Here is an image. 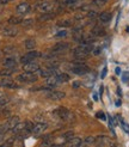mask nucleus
Returning a JSON list of instances; mask_svg holds the SVG:
<instances>
[{
	"mask_svg": "<svg viewBox=\"0 0 129 147\" xmlns=\"http://www.w3.org/2000/svg\"><path fill=\"white\" fill-rule=\"evenodd\" d=\"M92 49L93 47L90 45V43H83V45H80L79 47H77L73 51V55L74 57L77 59V60H84V59H86V56H87L90 53H92Z\"/></svg>",
	"mask_w": 129,
	"mask_h": 147,
	"instance_id": "1",
	"label": "nucleus"
},
{
	"mask_svg": "<svg viewBox=\"0 0 129 147\" xmlns=\"http://www.w3.org/2000/svg\"><path fill=\"white\" fill-rule=\"evenodd\" d=\"M71 69L77 76H84V74H86V73H89V71H90L89 66L83 63V62H80V61H77Z\"/></svg>",
	"mask_w": 129,
	"mask_h": 147,
	"instance_id": "2",
	"label": "nucleus"
},
{
	"mask_svg": "<svg viewBox=\"0 0 129 147\" xmlns=\"http://www.w3.org/2000/svg\"><path fill=\"white\" fill-rule=\"evenodd\" d=\"M17 79L19 80V82H22V83H28V84H30V83H35V82H37L38 77L36 76L35 73L25 72V73H23V74H19V76L17 77Z\"/></svg>",
	"mask_w": 129,
	"mask_h": 147,
	"instance_id": "3",
	"label": "nucleus"
},
{
	"mask_svg": "<svg viewBox=\"0 0 129 147\" xmlns=\"http://www.w3.org/2000/svg\"><path fill=\"white\" fill-rule=\"evenodd\" d=\"M36 9L42 13H47V12H52V10L54 9V4L48 1V0H43V1L38 3L36 5Z\"/></svg>",
	"mask_w": 129,
	"mask_h": 147,
	"instance_id": "4",
	"label": "nucleus"
},
{
	"mask_svg": "<svg viewBox=\"0 0 129 147\" xmlns=\"http://www.w3.org/2000/svg\"><path fill=\"white\" fill-rule=\"evenodd\" d=\"M47 128H48V124L44 123V122L36 123V124H34V128H32V130H31V133H32L34 135H36V136H38V135H41V134L44 133V131L47 130Z\"/></svg>",
	"mask_w": 129,
	"mask_h": 147,
	"instance_id": "5",
	"label": "nucleus"
},
{
	"mask_svg": "<svg viewBox=\"0 0 129 147\" xmlns=\"http://www.w3.org/2000/svg\"><path fill=\"white\" fill-rule=\"evenodd\" d=\"M19 122H20V120H19L18 116H12V117H10V119L7 120V122H6L5 124H3V126H4V128L6 129V131H7V130H13Z\"/></svg>",
	"mask_w": 129,
	"mask_h": 147,
	"instance_id": "6",
	"label": "nucleus"
},
{
	"mask_svg": "<svg viewBox=\"0 0 129 147\" xmlns=\"http://www.w3.org/2000/svg\"><path fill=\"white\" fill-rule=\"evenodd\" d=\"M40 54L37 53L36 50H30V51H28V53L25 54V55H23L22 56V59H20V61L23 62V63H28V62H32L36 57H37Z\"/></svg>",
	"mask_w": 129,
	"mask_h": 147,
	"instance_id": "7",
	"label": "nucleus"
},
{
	"mask_svg": "<svg viewBox=\"0 0 129 147\" xmlns=\"http://www.w3.org/2000/svg\"><path fill=\"white\" fill-rule=\"evenodd\" d=\"M68 48H69V43H67V42H59V43H56V45L53 47V53L60 54V53L66 51Z\"/></svg>",
	"mask_w": 129,
	"mask_h": 147,
	"instance_id": "8",
	"label": "nucleus"
},
{
	"mask_svg": "<svg viewBox=\"0 0 129 147\" xmlns=\"http://www.w3.org/2000/svg\"><path fill=\"white\" fill-rule=\"evenodd\" d=\"M0 87H5V89H17L19 86L14 83L13 80L3 78V79H0Z\"/></svg>",
	"mask_w": 129,
	"mask_h": 147,
	"instance_id": "9",
	"label": "nucleus"
},
{
	"mask_svg": "<svg viewBox=\"0 0 129 147\" xmlns=\"http://www.w3.org/2000/svg\"><path fill=\"white\" fill-rule=\"evenodd\" d=\"M46 97H48L49 99H52V100H61V99H63L64 97H66V93L61 92V91H53L50 93H47Z\"/></svg>",
	"mask_w": 129,
	"mask_h": 147,
	"instance_id": "10",
	"label": "nucleus"
},
{
	"mask_svg": "<svg viewBox=\"0 0 129 147\" xmlns=\"http://www.w3.org/2000/svg\"><path fill=\"white\" fill-rule=\"evenodd\" d=\"M16 11L18 14H26L31 11V6L29 3H22L16 7Z\"/></svg>",
	"mask_w": 129,
	"mask_h": 147,
	"instance_id": "11",
	"label": "nucleus"
},
{
	"mask_svg": "<svg viewBox=\"0 0 129 147\" xmlns=\"http://www.w3.org/2000/svg\"><path fill=\"white\" fill-rule=\"evenodd\" d=\"M24 72H30V73H36L37 71H40V66L38 63L36 62H28V63H24V67H23Z\"/></svg>",
	"mask_w": 129,
	"mask_h": 147,
	"instance_id": "12",
	"label": "nucleus"
},
{
	"mask_svg": "<svg viewBox=\"0 0 129 147\" xmlns=\"http://www.w3.org/2000/svg\"><path fill=\"white\" fill-rule=\"evenodd\" d=\"M54 114L57 115L59 117H61V119H63V120H67V119H69V117H71V113L68 111L66 108H57L54 111Z\"/></svg>",
	"mask_w": 129,
	"mask_h": 147,
	"instance_id": "13",
	"label": "nucleus"
},
{
	"mask_svg": "<svg viewBox=\"0 0 129 147\" xmlns=\"http://www.w3.org/2000/svg\"><path fill=\"white\" fill-rule=\"evenodd\" d=\"M3 34L5 36H9V37H14L18 35V30L14 26H5L3 29Z\"/></svg>",
	"mask_w": 129,
	"mask_h": 147,
	"instance_id": "14",
	"label": "nucleus"
},
{
	"mask_svg": "<svg viewBox=\"0 0 129 147\" xmlns=\"http://www.w3.org/2000/svg\"><path fill=\"white\" fill-rule=\"evenodd\" d=\"M81 144H83V141H81L80 138H74L73 136L66 142V147H79Z\"/></svg>",
	"mask_w": 129,
	"mask_h": 147,
	"instance_id": "15",
	"label": "nucleus"
},
{
	"mask_svg": "<svg viewBox=\"0 0 129 147\" xmlns=\"http://www.w3.org/2000/svg\"><path fill=\"white\" fill-rule=\"evenodd\" d=\"M92 36L93 37H99V36H104L105 35V30L103 26H99V25H96L95 28L92 29Z\"/></svg>",
	"mask_w": 129,
	"mask_h": 147,
	"instance_id": "16",
	"label": "nucleus"
},
{
	"mask_svg": "<svg viewBox=\"0 0 129 147\" xmlns=\"http://www.w3.org/2000/svg\"><path fill=\"white\" fill-rule=\"evenodd\" d=\"M3 65H4L5 68H14L16 65H17V61L14 60L13 57H6L3 61Z\"/></svg>",
	"mask_w": 129,
	"mask_h": 147,
	"instance_id": "17",
	"label": "nucleus"
},
{
	"mask_svg": "<svg viewBox=\"0 0 129 147\" xmlns=\"http://www.w3.org/2000/svg\"><path fill=\"white\" fill-rule=\"evenodd\" d=\"M55 73H56V67H50V68H46V69L41 71V76L43 78H49V77L54 76Z\"/></svg>",
	"mask_w": 129,
	"mask_h": 147,
	"instance_id": "18",
	"label": "nucleus"
},
{
	"mask_svg": "<svg viewBox=\"0 0 129 147\" xmlns=\"http://www.w3.org/2000/svg\"><path fill=\"white\" fill-rule=\"evenodd\" d=\"M57 84H60L59 78H57V74H54V76H52V77L47 78V85H48V86H50L52 89H53L54 86H56Z\"/></svg>",
	"mask_w": 129,
	"mask_h": 147,
	"instance_id": "19",
	"label": "nucleus"
},
{
	"mask_svg": "<svg viewBox=\"0 0 129 147\" xmlns=\"http://www.w3.org/2000/svg\"><path fill=\"white\" fill-rule=\"evenodd\" d=\"M111 13L110 12H102L98 16V18H99V20L102 22V23H109V22L111 20Z\"/></svg>",
	"mask_w": 129,
	"mask_h": 147,
	"instance_id": "20",
	"label": "nucleus"
},
{
	"mask_svg": "<svg viewBox=\"0 0 129 147\" xmlns=\"http://www.w3.org/2000/svg\"><path fill=\"white\" fill-rule=\"evenodd\" d=\"M55 16L56 14L54 13V12H47V13H43L42 16H40V20L41 22H47V20H50V19H53V18H55Z\"/></svg>",
	"mask_w": 129,
	"mask_h": 147,
	"instance_id": "21",
	"label": "nucleus"
},
{
	"mask_svg": "<svg viewBox=\"0 0 129 147\" xmlns=\"http://www.w3.org/2000/svg\"><path fill=\"white\" fill-rule=\"evenodd\" d=\"M24 46L28 50H34L36 48V41L34 38H28L25 42H24Z\"/></svg>",
	"mask_w": 129,
	"mask_h": 147,
	"instance_id": "22",
	"label": "nucleus"
},
{
	"mask_svg": "<svg viewBox=\"0 0 129 147\" xmlns=\"http://www.w3.org/2000/svg\"><path fill=\"white\" fill-rule=\"evenodd\" d=\"M57 26L60 28H69L72 26V20L71 19H60L57 22Z\"/></svg>",
	"mask_w": 129,
	"mask_h": 147,
	"instance_id": "23",
	"label": "nucleus"
},
{
	"mask_svg": "<svg viewBox=\"0 0 129 147\" xmlns=\"http://www.w3.org/2000/svg\"><path fill=\"white\" fill-rule=\"evenodd\" d=\"M14 71H16V68H5L4 67L1 71H0V77H4V78L5 77H10Z\"/></svg>",
	"mask_w": 129,
	"mask_h": 147,
	"instance_id": "24",
	"label": "nucleus"
},
{
	"mask_svg": "<svg viewBox=\"0 0 129 147\" xmlns=\"http://www.w3.org/2000/svg\"><path fill=\"white\" fill-rule=\"evenodd\" d=\"M57 78H59L60 83H67V82H69V79H71L67 73H60V74H57Z\"/></svg>",
	"mask_w": 129,
	"mask_h": 147,
	"instance_id": "25",
	"label": "nucleus"
},
{
	"mask_svg": "<svg viewBox=\"0 0 129 147\" xmlns=\"http://www.w3.org/2000/svg\"><path fill=\"white\" fill-rule=\"evenodd\" d=\"M22 19L20 17H11L10 19H9V23L11 24V25H17V24H22Z\"/></svg>",
	"mask_w": 129,
	"mask_h": 147,
	"instance_id": "26",
	"label": "nucleus"
},
{
	"mask_svg": "<svg viewBox=\"0 0 129 147\" xmlns=\"http://www.w3.org/2000/svg\"><path fill=\"white\" fill-rule=\"evenodd\" d=\"M34 23H35V20H34L32 18H26V19L22 20V25L25 26V28H29V26L34 25Z\"/></svg>",
	"mask_w": 129,
	"mask_h": 147,
	"instance_id": "27",
	"label": "nucleus"
},
{
	"mask_svg": "<svg viewBox=\"0 0 129 147\" xmlns=\"http://www.w3.org/2000/svg\"><path fill=\"white\" fill-rule=\"evenodd\" d=\"M9 100H10V98L7 97V96H5V94L0 96V108H1V107H5L7 103H9Z\"/></svg>",
	"mask_w": 129,
	"mask_h": 147,
	"instance_id": "28",
	"label": "nucleus"
},
{
	"mask_svg": "<svg viewBox=\"0 0 129 147\" xmlns=\"http://www.w3.org/2000/svg\"><path fill=\"white\" fill-rule=\"evenodd\" d=\"M95 142H96V138H93V136H87L85 139V141H84L85 145H92Z\"/></svg>",
	"mask_w": 129,
	"mask_h": 147,
	"instance_id": "29",
	"label": "nucleus"
},
{
	"mask_svg": "<svg viewBox=\"0 0 129 147\" xmlns=\"http://www.w3.org/2000/svg\"><path fill=\"white\" fill-rule=\"evenodd\" d=\"M118 119H120V121H121V124H122V128H123V130L126 131V133H129V124L126 123L123 120L121 119V117H118Z\"/></svg>",
	"mask_w": 129,
	"mask_h": 147,
	"instance_id": "30",
	"label": "nucleus"
},
{
	"mask_svg": "<svg viewBox=\"0 0 129 147\" xmlns=\"http://www.w3.org/2000/svg\"><path fill=\"white\" fill-rule=\"evenodd\" d=\"M97 16H99V14H98V12L95 11V10H91V11L87 12V17H89V18H96Z\"/></svg>",
	"mask_w": 129,
	"mask_h": 147,
	"instance_id": "31",
	"label": "nucleus"
},
{
	"mask_svg": "<svg viewBox=\"0 0 129 147\" xmlns=\"http://www.w3.org/2000/svg\"><path fill=\"white\" fill-rule=\"evenodd\" d=\"M6 133V129L4 128V126H0V142L4 140V135Z\"/></svg>",
	"mask_w": 129,
	"mask_h": 147,
	"instance_id": "32",
	"label": "nucleus"
},
{
	"mask_svg": "<svg viewBox=\"0 0 129 147\" xmlns=\"http://www.w3.org/2000/svg\"><path fill=\"white\" fill-rule=\"evenodd\" d=\"M96 116H97V119H100V120H103V121L106 120V116H105V114L103 111H98Z\"/></svg>",
	"mask_w": 129,
	"mask_h": 147,
	"instance_id": "33",
	"label": "nucleus"
},
{
	"mask_svg": "<svg viewBox=\"0 0 129 147\" xmlns=\"http://www.w3.org/2000/svg\"><path fill=\"white\" fill-rule=\"evenodd\" d=\"M122 80H123L124 83H127L129 80V72H124L123 74H122Z\"/></svg>",
	"mask_w": 129,
	"mask_h": 147,
	"instance_id": "34",
	"label": "nucleus"
},
{
	"mask_svg": "<svg viewBox=\"0 0 129 147\" xmlns=\"http://www.w3.org/2000/svg\"><path fill=\"white\" fill-rule=\"evenodd\" d=\"M66 35H67V31H66V30L57 32V36H59V37H64V36H66Z\"/></svg>",
	"mask_w": 129,
	"mask_h": 147,
	"instance_id": "35",
	"label": "nucleus"
},
{
	"mask_svg": "<svg viewBox=\"0 0 129 147\" xmlns=\"http://www.w3.org/2000/svg\"><path fill=\"white\" fill-rule=\"evenodd\" d=\"M92 53L95 54V55H98V54L100 53V48H98V47H97V48H93V49H92Z\"/></svg>",
	"mask_w": 129,
	"mask_h": 147,
	"instance_id": "36",
	"label": "nucleus"
},
{
	"mask_svg": "<svg viewBox=\"0 0 129 147\" xmlns=\"http://www.w3.org/2000/svg\"><path fill=\"white\" fill-rule=\"evenodd\" d=\"M106 73H108V68L105 67V68L102 71V74H100V78H102V79H104V78H105V76H106Z\"/></svg>",
	"mask_w": 129,
	"mask_h": 147,
	"instance_id": "37",
	"label": "nucleus"
},
{
	"mask_svg": "<svg viewBox=\"0 0 129 147\" xmlns=\"http://www.w3.org/2000/svg\"><path fill=\"white\" fill-rule=\"evenodd\" d=\"M108 0H97V1H95V4H97V5H103L104 3H106Z\"/></svg>",
	"mask_w": 129,
	"mask_h": 147,
	"instance_id": "38",
	"label": "nucleus"
},
{
	"mask_svg": "<svg viewBox=\"0 0 129 147\" xmlns=\"http://www.w3.org/2000/svg\"><path fill=\"white\" fill-rule=\"evenodd\" d=\"M79 85H80V82H74L73 83V89H78Z\"/></svg>",
	"mask_w": 129,
	"mask_h": 147,
	"instance_id": "39",
	"label": "nucleus"
},
{
	"mask_svg": "<svg viewBox=\"0 0 129 147\" xmlns=\"http://www.w3.org/2000/svg\"><path fill=\"white\" fill-rule=\"evenodd\" d=\"M50 147H63V145H61V144H53Z\"/></svg>",
	"mask_w": 129,
	"mask_h": 147,
	"instance_id": "40",
	"label": "nucleus"
},
{
	"mask_svg": "<svg viewBox=\"0 0 129 147\" xmlns=\"http://www.w3.org/2000/svg\"><path fill=\"white\" fill-rule=\"evenodd\" d=\"M7 51H13V48H12V47H6L5 53H7Z\"/></svg>",
	"mask_w": 129,
	"mask_h": 147,
	"instance_id": "41",
	"label": "nucleus"
},
{
	"mask_svg": "<svg viewBox=\"0 0 129 147\" xmlns=\"http://www.w3.org/2000/svg\"><path fill=\"white\" fill-rule=\"evenodd\" d=\"M0 147H10V144L9 142H5V144H1Z\"/></svg>",
	"mask_w": 129,
	"mask_h": 147,
	"instance_id": "42",
	"label": "nucleus"
},
{
	"mask_svg": "<svg viewBox=\"0 0 129 147\" xmlns=\"http://www.w3.org/2000/svg\"><path fill=\"white\" fill-rule=\"evenodd\" d=\"M93 99H95V100H98V99H99V98H98V93H96V92L93 93Z\"/></svg>",
	"mask_w": 129,
	"mask_h": 147,
	"instance_id": "43",
	"label": "nucleus"
},
{
	"mask_svg": "<svg viewBox=\"0 0 129 147\" xmlns=\"http://www.w3.org/2000/svg\"><path fill=\"white\" fill-rule=\"evenodd\" d=\"M10 0H0V4H3V5H5V4H7Z\"/></svg>",
	"mask_w": 129,
	"mask_h": 147,
	"instance_id": "44",
	"label": "nucleus"
},
{
	"mask_svg": "<svg viewBox=\"0 0 129 147\" xmlns=\"http://www.w3.org/2000/svg\"><path fill=\"white\" fill-rule=\"evenodd\" d=\"M116 107H121V100L120 99L116 100Z\"/></svg>",
	"mask_w": 129,
	"mask_h": 147,
	"instance_id": "45",
	"label": "nucleus"
},
{
	"mask_svg": "<svg viewBox=\"0 0 129 147\" xmlns=\"http://www.w3.org/2000/svg\"><path fill=\"white\" fill-rule=\"evenodd\" d=\"M116 74H121V69H120L118 67L116 68Z\"/></svg>",
	"mask_w": 129,
	"mask_h": 147,
	"instance_id": "46",
	"label": "nucleus"
},
{
	"mask_svg": "<svg viewBox=\"0 0 129 147\" xmlns=\"http://www.w3.org/2000/svg\"><path fill=\"white\" fill-rule=\"evenodd\" d=\"M79 147H86V145H85V144H81V145L79 146Z\"/></svg>",
	"mask_w": 129,
	"mask_h": 147,
	"instance_id": "47",
	"label": "nucleus"
},
{
	"mask_svg": "<svg viewBox=\"0 0 129 147\" xmlns=\"http://www.w3.org/2000/svg\"><path fill=\"white\" fill-rule=\"evenodd\" d=\"M127 31H128V32H129V26H128V28H127Z\"/></svg>",
	"mask_w": 129,
	"mask_h": 147,
	"instance_id": "48",
	"label": "nucleus"
},
{
	"mask_svg": "<svg viewBox=\"0 0 129 147\" xmlns=\"http://www.w3.org/2000/svg\"><path fill=\"white\" fill-rule=\"evenodd\" d=\"M98 147H103V146H98Z\"/></svg>",
	"mask_w": 129,
	"mask_h": 147,
	"instance_id": "49",
	"label": "nucleus"
}]
</instances>
